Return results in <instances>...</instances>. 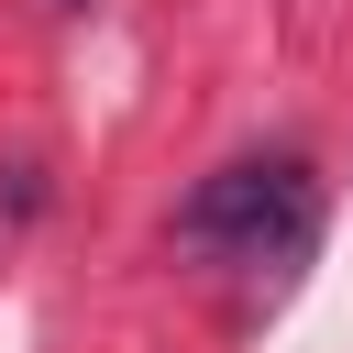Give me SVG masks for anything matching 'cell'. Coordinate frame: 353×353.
<instances>
[{"mask_svg":"<svg viewBox=\"0 0 353 353\" xmlns=\"http://www.w3.org/2000/svg\"><path fill=\"white\" fill-rule=\"evenodd\" d=\"M309 243H320V176L298 154H232L176 210V254L210 265H298Z\"/></svg>","mask_w":353,"mask_h":353,"instance_id":"1","label":"cell"}]
</instances>
